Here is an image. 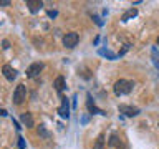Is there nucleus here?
<instances>
[{
	"instance_id": "26",
	"label": "nucleus",
	"mask_w": 159,
	"mask_h": 149,
	"mask_svg": "<svg viewBox=\"0 0 159 149\" xmlns=\"http://www.w3.org/2000/svg\"><path fill=\"white\" fill-rule=\"evenodd\" d=\"M157 126H159V124H157Z\"/></svg>"
},
{
	"instance_id": "16",
	"label": "nucleus",
	"mask_w": 159,
	"mask_h": 149,
	"mask_svg": "<svg viewBox=\"0 0 159 149\" xmlns=\"http://www.w3.org/2000/svg\"><path fill=\"white\" fill-rule=\"evenodd\" d=\"M38 136H42V138H45V139H48L50 136H52V134L47 131V128H45L43 124H40V126H38Z\"/></svg>"
},
{
	"instance_id": "24",
	"label": "nucleus",
	"mask_w": 159,
	"mask_h": 149,
	"mask_svg": "<svg viewBox=\"0 0 159 149\" xmlns=\"http://www.w3.org/2000/svg\"><path fill=\"white\" fill-rule=\"evenodd\" d=\"M0 116H7V111H5V109H0Z\"/></svg>"
},
{
	"instance_id": "15",
	"label": "nucleus",
	"mask_w": 159,
	"mask_h": 149,
	"mask_svg": "<svg viewBox=\"0 0 159 149\" xmlns=\"http://www.w3.org/2000/svg\"><path fill=\"white\" fill-rule=\"evenodd\" d=\"M103 147H104V136H103V134H99L98 139H96V142H94V146H93V149H103Z\"/></svg>"
},
{
	"instance_id": "19",
	"label": "nucleus",
	"mask_w": 159,
	"mask_h": 149,
	"mask_svg": "<svg viewBox=\"0 0 159 149\" xmlns=\"http://www.w3.org/2000/svg\"><path fill=\"white\" fill-rule=\"evenodd\" d=\"M18 147H20V149H25V139H23L22 136L18 138Z\"/></svg>"
},
{
	"instance_id": "9",
	"label": "nucleus",
	"mask_w": 159,
	"mask_h": 149,
	"mask_svg": "<svg viewBox=\"0 0 159 149\" xmlns=\"http://www.w3.org/2000/svg\"><path fill=\"white\" fill-rule=\"evenodd\" d=\"M86 106H88V109H89V113H91V114L98 113V114H103V116H104V114H106V113L103 111V109H98L96 106H94V103H93V98L89 96V94H88V101H86Z\"/></svg>"
},
{
	"instance_id": "22",
	"label": "nucleus",
	"mask_w": 159,
	"mask_h": 149,
	"mask_svg": "<svg viewBox=\"0 0 159 149\" xmlns=\"http://www.w3.org/2000/svg\"><path fill=\"white\" fill-rule=\"evenodd\" d=\"M13 126H17V129H18V131H20V129H22V126H20V124H18V121H17V119H13Z\"/></svg>"
},
{
	"instance_id": "20",
	"label": "nucleus",
	"mask_w": 159,
	"mask_h": 149,
	"mask_svg": "<svg viewBox=\"0 0 159 149\" xmlns=\"http://www.w3.org/2000/svg\"><path fill=\"white\" fill-rule=\"evenodd\" d=\"M0 5H2V7H8V5H10V0H0Z\"/></svg>"
},
{
	"instance_id": "14",
	"label": "nucleus",
	"mask_w": 159,
	"mask_h": 149,
	"mask_svg": "<svg viewBox=\"0 0 159 149\" xmlns=\"http://www.w3.org/2000/svg\"><path fill=\"white\" fill-rule=\"evenodd\" d=\"M151 56H152L154 66L159 68V52H157V48H152V50H151Z\"/></svg>"
},
{
	"instance_id": "25",
	"label": "nucleus",
	"mask_w": 159,
	"mask_h": 149,
	"mask_svg": "<svg viewBox=\"0 0 159 149\" xmlns=\"http://www.w3.org/2000/svg\"><path fill=\"white\" fill-rule=\"evenodd\" d=\"M156 43H157V47H159V37H157V40H156Z\"/></svg>"
},
{
	"instance_id": "8",
	"label": "nucleus",
	"mask_w": 159,
	"mask_h": 149,
	"mask_svg": "<svg viewBox=\"0 0 159 149\" xmlns=\"http://www.w3.org/2000/svg\"><path fill=\"white\" fill-rule=\"evenodd\" d=\"M27 7L32 13H37L38 10L43 7V2L42 0H27Z\"/></svg>"
},
{
	"instance_id": "5",
	"label": "nucleus",
	"mask_w": 159,
	"mask_h": 149,
	"mask_svg": "<svg viewBox=\"0 0 159 149\" xmlns=\"http://www.w3.org/2000/svg\"><path fill=\"white\" fill-rule=\"evenodd\" d=\"M42 70H43V63H32L27 68V76L28 78H37Z\"/></svg>"
},
{
	"instance_id": "17",
	"label": "nucleus",
	"mask_w": 159,
	"mask_h": 149,
	"mask_svg": "<svg viewBox=\"0 0 159 149\" xmlns=\"http://www.w3.org/2000/svg\"><path fill=\"white\" fill-rule=\"evenodd\" d=\"M99 53L104 55V56H108V58H111V60H116V58H118V55H114V53H111V52H108V50H101Z\"/></svg>"
},
{
	"instance_id": "2",
	"label": "nucleus",
	"mask_w": 159,
	"mask_h": 149,
	"mask_svg": "<svg viewBox=\"0 0 159 149\" xmlns=\"http://www.w3.org/2000/svg\"><path fill=\"white\" fill-rule=\"evenodd\" d=\"M78 42H80V35L76 32H70L63 37V45L66 48H75Z\"/></svg>"
},
{
	"instance_id": "3",
	"label": "nucleus",
	"mask_w": 159,
	"mask_h": 149,
	"mask_svg": "<svg viewBox=\"0 0 159 149\" xmlns=\"http://www.w3.org/2000/svg\"><path fill=\"white\" fill-rule=\"evenodd\" d=\"M25 96H27V88H25V84H18L17 89L13 91V103L15 104H22Z\"/></svg>"
},
{
	"instance_id": "13",
	"label": "nucleus",
	"mask_w": 159,
	"mask_h": 149,
	"mask_svg": "<svg viewBox=\"0 0 159 149\" xmlns=\"http://www.w3.org/2000/svg\"><path fill=\"white\" fill-rule=\"evenodd\" d=\"M136 15H138V10H136V8H129L128 12H126V13L123 15V18H121V20H123V22H128L129 18L136 17Z\"/></svg>"
},
{
	"instance_id": "4",
	"label": "nucleus",
	"mask_w": 159,
	"mask_h": 149,
	"mask_svg": "<svg viewBox=\"0 0 159 149\" xmlns=\"http://www.w3.org/2000/svg\"><path fill=\"white\" fill-rule=\"evenodd\" d=\"M118 111L123 113L124 116H129V118L138 116V114H139V109L134 108V106H129V104H119V106H118Z\"/></svg>"
},
{
	"instance_id": "18",
	"label": "nucleus",
	"mask_w": 159,
	"mask_h": 149,
	"mask_svg": "<svg viewBox=\"0 0 159 149\" xmlns=\"http://www.w3.org/2000/svg\"><path fill=\"white\" fill-rule=\"evenodd\" d=\"M93 20H94V23H96L98 27H103V22H101V18H99L98 15H93Z\"/></svg>"
},
{
	"instance_id": "10",
	"label": "nucleus",
	"mask_w": 159,
	"mask_h": 149,
	"mask_svg": "<svg viewBox=\"0 0 159 149\" xmlns=\"http://www.w3.org/2000/svg\"><path fill=\"white\" fill-rule=\"evenodd\" d=\"M20 119H22V123L27 128H32L33 126V116H32V113H23L22 116H20Z\"/></svg>"
},
{
	"instance_id": "21",
	"label": "nucleus",
	"mask_w": 159,
	"mask_h": 149,
	"mask_svg": "<svg viewBox=\"0 0 159 149\" xmlns=\"http://www.w3.org/2000/svg\"><path fill=\"white\" fill-rule=\"evenodd\" d=\"M48 15H50L52 18H55V17H57V10H50V12H48Z\"/></svg>"
},
{
	"instance_id": "12",
	"label": "nucleus",
	"mask_w": 159,
	"mask_h": 149,
	"mask_svg": "<svg viewBox=\"0 0 159 149\" xmlns=\"http://www.w3.org/2000/svg\"><path fill=\"white\" fill-rule=\"evenodd\" d=\"M108 144H109V147H119V146H121V138H119L118 134H111Z\"/></svg>"
},
{
	"instance_id": "11",
	"label": "nucleus",
	"mask_w": 159,
	"mask_h": 149,
	"mask_svg": "<svg viewBox=\"0 0 159 149\" xmlns=\"http://www.w3.org/2000/svg\"><path fill=\"white\" fill-rule=\"evenodd\" d=\"M53 86H55V89H57L58 93H61L63 89H65V86H66V84H65V78H63V76H58V78L53 81Z\"/></svg>"
},
{
	"instance_id": "1",
	"label": "nucleus",
	"mask_w": 159,
	"mask_h": 149,
	"mask_svg": "<svg viewBox=\"0 0 159 149\" xmlns=\"http://www.w3.org/2000/svg\"><path fill=\"white\" fill-rule=\"evenodd\" d=\"M134 88V83L133 81H126V79H118L114 83V93L118 94H129Z\"/></svg>"
},
{
	"instance_id": "6",
	"label": "nucleus",
	"mask_w": 159,
	"mask_h": 149,
	"mask_svg": "<svg viewBox=\"0 0 159 149\" xmlns=\"http://www.w3.org/2000/svg\"><path fill=\"white\" fill-rule=\"evenodd\" d=\"M58 114L61 118H70V103H68V98H61V106L58 108Z\"/></svg>"
},
{
	"instance_id": "23",
	"label": "nucleus",
	"mask_w": 159,
	"mask_h": 149,
	"mask_svg": "<svg viewBox=\"0 0 159 149\" xmlns=\"http://www.w3.org/2000/svg\"><path fill=\"white\" fill-rule=\"evenodd\" d=\"M8 47H10V43L7 42V40H3V48H5V50H7Z\"/></svg>"
},
{
	"instance_id": "7",
	"label": "nucleus",
	"mask_w": 159,
	"mask_h": 149,
	"mask_svg": "<svg viewBox=\"0 0 159 149\" xmlns=\"http://www.w3.org/2000/svg\"><path fill=\"white\" fill-rule=\"evenodd\" d=\"M2 71H3L5 78H7L8 81H13V79L17 78V70H15V68H12L10 65H5V66L2 68Z\"/></svg>"
}]
</instances>
